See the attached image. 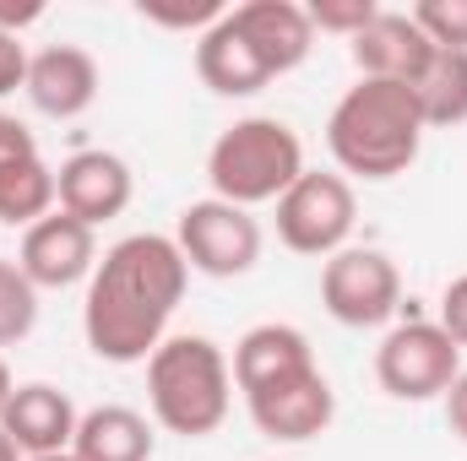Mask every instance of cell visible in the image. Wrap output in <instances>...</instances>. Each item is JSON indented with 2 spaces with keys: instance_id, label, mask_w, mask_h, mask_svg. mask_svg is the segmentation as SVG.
I'll return each mask as SVG.
<instances>
[{
  "instance_id": "1",
  "label": "cell",
  "mask_w": 467,
  "mask_h": 461,
  "mask_svg": "<svg viewBox=\"0 0 467 461\" xmlns=\"http://www.w3.org/2000/svg\"><path fill=\"white\" fill-rule=\"evenodd\" d=\"M191 266L174 239L163 233H130L93 266L82 332L104 364H147L185 299Z\"/></svg>"
},
{
  "instance_id": "2",
  "label": "cell",
  "mask_w": 467,
  "mask_h": 461,
  "mask_svg": "<svg viewBox=\"0 0 467 461\" xmlns=\"http://www.w3.org/2000/svg\"><path fill=\"white\" fill-rule=\"evenodd\" d=\"M424 141V115L408 82H375L358 77V87L343 93V104L327 119L332 158L358 179H397L413 169Z\"/></svg>"
},
{
  "instance_id": "3",
  "label": "cell",
  "mask_w": 467,
  "mask_h": 461,
  "mask_svg": "<svg viewBox=\"0 0 467 461\" xmlns=\"http://www.w3.org/2000/svg\"><path fill=\"white\" fill-rule=\"evenodd\" d=\"M229 358L207 337H163V347L147 358V402L169 435L185 440L218 435L229 418Z\"/></svg>"
},
{
  "instance_id": "4",
  "label": "cell",
  "mask_w": 467,
  "mask_h": 461,
  "mask_svg": "<svg viewBox=\"0 0 467 461\" xmlns=\"http://www.w3.org/2000/svg\"><path fill=\"white\" fill-rule=\"evenodd\" d=\"M299 174H305V147H299L294 125L272 115L234 119L207 152V179H213L218 201L244 207V212L261 201H277Z\"/></svg>"
},
{
  "instance_id": "5",
  "label": "cell",
  "mask_w": 467,
  "mask_h": 461,
  "mask_svg": "<svg viewBox=\"0 0 467 461\" xmlns=\"http://www.w3.org/2000/svg\"><path fill=\"white\" fill-rule=\"evenodd\" d=\"M358 201L343 174L305 169L283 196H277V239L294 255H337L353 233Z\"/></svg>"
},
{
  "instance_id": "6",
  "label": "cell",
  "mask_w": 467,
  "mask_h": 461,
  "mask_svg": "<svg viewBox=\"0 0 467 461\" xmlns=\"http://www.w3.org/2000/svg\"><path fill=\"white\" fill-rule=\"evenodd\" d=\"M244 407H250V418H255V429L266 440H288V446L327 435L332 418H337V396H332L327 374L316 369V358H305V364H294V369L250 385Z\"/></svg>"
},
{
  "instance_id": "7",
  "label": "cell",
  "mask_w": 467,
  "mask_h": 461,
  "mask_svg": "<svg viewBox=\"0 0 467 461\" xmlns=\"http://www.w3.org/2000/svg\"><path fill=\"white\" fill-rule=\"evenodd\" d=\"M462 374V347L451 343L435 321H408L397 326L375 353V380L397 402H430L446 396L451 380Z\"/></svg>"
},
{
  "instance_id": "8",
  "label": "cell",
  "mask_w": 467,
  "mask_h": 461,
  "mask_svg": "<svg viewBox=\"0 0 467 461\" xmlns=\"http://www.w3.org/2000/svg\"><path fill=\"white\" fill-rule=\"evenodd\" d=\"M174 244H180L185 266L202 277H244L261 261V223L244 207H229L213 196V201H191L180 212Z\"/></svg>"
},
{
  "instance_id": "9",
  "label": "cell",
  "mask_w": 467,
  "mask_h": 461,
  "mask_svg": "<svg viewBox=\"0 0 467 461\" xmlns=\"http://www.w3.org/2000/svg\"><path fill=\"white\" fill-rule=\"evenodd\" d=\"M397 299H402V277H397L391 255H380V250H337V255H327L321 304H327L332 321H343L353 332L386 326L397 315Z\"/></svg>"
},
{
  "instance_id": "10",
  "label": "cell",
  "mask_w": 467,
  "mask_h": 461,
  "mask_svg": "<svg viewBox=\"0 0 467 461\" xmlns=\"http://www.w3.org/2000/svg\"><path fill=\"white\" fill-rule=\"evenodd\" d=\"M16 266L33 288H71V282L93 277V266H99L93 229L77 223L71 212H49L22 233V261Z\"/></svg>"
},
{
  "instance_id": "11",
  "label": "cell",
  "mask_w": 467,
  "mask_h": 461,
  "mask_svg": "<svg viewBox=\"0 0 467 461\" xmlns=\"http://www.w3.org/2000/svg\"><path fill=\"white\" fill-rule=\"evenodd\" d=\"M130 190H136V185H130V169H125V158H115V152H77V158H66L60 174H55V201H60V212H71V218L88 223V229L119 218V212L130 207Z\"/></svg>"
},
{
  "instance_id": "12",
  "label": "cell",
  "mask_w": 467,
  "mask_h": 461,
  "mask_svg": "<svg viewBox=\"0 0 467 461\" xmlns=\"http://www.w3.org/2000/svg\"><path fill=\"white\" fill-rule=\"evenodd\" d=\"M33 109L49 119H77L99 98V60L77 44H49L27 60V87Z\"/></svg>"
},
{
  "instance_id": "13",
  "label": "cell",
  "mask_w": 467,
  "mask_h": 461,
  "mask_svg": "<svg viewBox=\"0 0 467 461\" xmlns=\"http://www.w3.org/2000/svg\"><path fill=\"white\" fill-rule=\"evenodd\" d=\"M77 424H82V418H77L71 396H66V391H55V385H44V380L16 385V391H11V402H5V413H0V429L11 435V446H16L27 461L71 451Z\"/></svg>"
},
{
  "instance_id": "14",
  "label": "cell",
  "mask_w": 467,
  "mask_h": 461,
  "mask_svg": "<svg viewBox=\"0 0 467 461\" xmlns=\"http://www.w3.org/2000/svg\"><path fill=\"white\" fill-rule=\"evenodd\" d=\"M435 44L424 38V27L408 11H380L358 38H353V66L375 82H419V71L430 66Z\"/></svg>"
},
{
  "instance_id": "15",
  "label": "cell",
  "mask_w": 467,
  "mask_h": 461,
  "mask_svg": "<svg viewBox=\"0 0 467 461\" xmlns=\"http://www.w3.org/2000/svg\"><path fill=\"white\" fill-rule=\"evenodd\" d=\"M229 16L239 22V33L255 44V55L266 60L272 77H283V71L310 60L316 27H310L305 5H294V0H244V5H234Z\"/></svg>"
},
{
  "instance_id": "16",
  "label": "cell",
  "mask_w": 467,
  "mask_h": 461,
  "mask_svg": "<svg viewBox=\"0 0 467 461\" xmlns=\"http://www.w3.org/2000/svg\"><path fill=\"white\" fill-rule=\"evenodd\" d=\"M196 77L213 93H223V98H250V93H261L272 82L266 60L255 55V44L239 33V22H234L229 11L202 33V44H196Z\"/></svg>"
},
{
  "instance_id": "17",
  "label": "cell",
  "mask_w": 467,
  "mask_h": 461,
  "mask_svg": "<svg viewBox=\"0 0 467 461\" xmlns=\"http://www.w3.org/2000/svg\"><path fill=\"white\" fill-rule=\"evenodd\" d=\"M77 461H152V424L130 407H93L71 440Z\"/></svg>"
},
{
  "instance_id": "18",
  "label": "cell",
  "mask_w": 467,
  "mask_h": 461,
  "mask_svg": "<svg viewBox=\"0 0 467 461\" xmlns=\"http://www.w3.org/2000/svg\"><path fill=\"white\" fill-rule=\"evenodd\" d=\"M49 207H55V169L38 152L0 158V223L33 229L38 218H49Z\"/></svg>"
},
{
  "instance_id": "19",
  "label": "cell",
  "mask_w": 467,
  "mask_h": 461,
  "mask_svg": "<svg viewBox=\"0 0 467 461\" xmlns=\"http://www.w3.org/2000/svg\"><path fill=\"white\" fill-rule=\"evenodd\" d=\"M305 358H316L310 343H305V332H294V326H250L239 347H234V385L239 391H250V385H261V380H272V374H283V369H294V364H305Z\"/></svg>"
},
{
  "instance_id": "20",
  "label": "cell",
  "mask_w": 467,
  "mask_h": 461,
  "mask_svg": "<svg viewBox=\"0 0 467 461\" xmlns=\"http://www.w3.org/2000/svg\"><path fill=\"white\" fill-rule=\"evenodd\" d=\"M424 130L430 125H462L467 119V49H435L430 66L413 82Z\"/></svg>"
},
{
  "instance_id": "21",
  "label": "cell",
  "mask_w": 467,
  "mask_h": 461,
  "mask_svg": "<svg viewBox=\"0 0 467 461\" xmlns=\"http://www.w3.org/2000/svg\"><path fill=\"white\" fill-rule=\"evenodd\" d=\"M38 321V288L22 277L16 261H0V347L22 343Z\"/></svg>"
},
{
  "instance_id": "22",
  "label": "cell",
  "mask_w": 467,
  "mask_h": 461,
  "mask_svg": "<svg viewBox=\"0 0 467 461\" xmlns=\"http://www.w3.org/2000/svg\"><path fill=\"white\" fill-rule=\"evenodd\" d=\"M435 49H467V0H419L408 11Z\"/></svg>"
},
{
  "instance_id": "23",
  "label": "cell",
  "mask_w": 467,
  "mask_h": 461,
  "mask_svg": "<svg viewBox=\"0 0 467 461\" xmlns=\"http://www.w3.org/2000/svg\"><path fill=\"white\" fill-rule=\"evenodd\" d=\"M305 16H310L316 33H337V38H348L353 44V38L380 16V5H375V0H310Z\"/></svg>"
},
{
  "instance_id": "24",
  "label": "cell",
  "mask_w": 467,
  "mask_h": 461,
  "mask_svg": "<svg viewBox=\"0 0 467 461\" xmlns=\"http://www.w3.org/2000/svg\"><path fill=\"white\" fill-rule=\"evenodd\" d=\"M141 16L147 22H163V27H196V22H218L223 16V5L218 0H196V5H141Z\"/></svg>"
},
{
  "instance_id": "25",
  "label": "cell",
  "mask_w": 467,
  "mask_h": 461,
  "mask_svg": "<svg viewBox=\"0 0 467 461\" xmlns=\"http://www.w3.org/2000/svg\"><path fill=\"white\" fill-rule=\"evenodd\" d=\"M435 326H441L457 347H467V277L446 282V293H441V321H435Z\"/></svg>"
},
{
  "instance_id": "26",
  "label": "cell",
  "mask_w": 467,
  "mask_h": 461,
  "mask_svg": "<svg viewBox=\"0 0 467 461\" xmlns=\"http://www.w3.org/2000/svg\"><path fill=\"white\" fill-rule=\"evenodd\" d=\"M27 44L16 38V33H0V98L5 93H16V87H27Z\"/></svg>"
},
{
  "instance_id": "27",
  "label": "cell",
  "mask_w": 467,
  "mask_h": 461,
  "mask_svg": "<svg viewBox=\"0 0 467 461\" xmlns=\"http://www.w3.org/2000/svg\"><path fill=\"white\" fill-rule=\"evenodd\" d=\"M446 418H451V435L467 440V369L451 380V391H446Z\"/></svg>"
},
{
  "instance_id": "28",
  "label": "cell",
  "mask_w": 467,
  "mask_h": 461,
  "mask_svg": "<svg viewBox=\"0 0 467 461\" xmlns=\"http://www.w3.org/2000/svg\"><path fill=\"white\" fill-rule=\"evenodd\" d=\"M38 16H44L38 0H27V5H0V33H22V27L38 22Z\"/></svg>"
},
{
  "instance_id": "29",
  "label": "cell",
  "mask_w": 467,
  "mask_h": 461,
  "mask_svg": "<svg viewBox=\"0 0 467 461\" xmlns=\"http://www.w3.org/2000/svg\"><path fill=\"white\" fill-rule=\"evenodd\" d=\"M11 391H16V385H11V369H5V358H0V413H5V402H11Z\"/></svg>"
},
{
  "instance_id": "30",
  "label": "cell",
  "mask_w": 467,
  "mask_h": 461,
  "mask_svg": "<svg viewBox=\"0 0 467 461\" xmlns=\"http://www.w3.org/2000/svg\"><path fill=\"white\" fill-rule=\"evenodd\" d=\"M0 461H22V451L11 446V435H5V429H0Z\"/></svg>"
},
{
  "instance_id": "31",
  "label": "cell",
  "mask_w": 467,
  "mask_h": 461,
  "mask_svg": "<svg viewBox=\"0 0 467 461\" xmlns=\"http://www.w3.org/2000/svg\"><path fill=\"white\" fill-rule=\"evenodd\" d=\"M33 461H77L71 451H60V456H33Z\"/></svg>"
}]
</instances>
